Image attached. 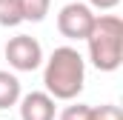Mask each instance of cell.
Here are the masks:
<instances>
[{"label": "cell", "mask_w": 123, "mask_h": 120, "mask_svg": "<svg viewBox=\"0 0 123 120\" xmlns=\"http://www.w3.org/2000/svg\"><path fill=\"white\" fill-rule=\"evenodd\" d=\"M86 46L97 72H117L123 63V20L117 14H97Z\"/></svg>", "instance_id": "2"}, {"label": "cell", "mask_w": 123, "mask_h": 120, "mask_svg": "<svg viewBox=\"0 0 123 120\" xmlns=\"http://www.w3.org/2000/svg\"><path fill=\"white\" fill-rule=\"evenodd\" d=\"M20 97H23V91H20V80H17V74L0 69V112L17 106Z\"/></svg>", "instance_id": "6"}, {"label": "cell", "mask_w": 123, "mask_h": 120, "mask_svg": "<svg viewBox=\"0 0 123 120\" xmlns=\"http://www.w3.org/2000/svg\"><path fill=\"white\" fill-rule=\"evenodd\" d=\"M17 3H20L23 20H29V23L46 20V14H49V9H52V0H17Z\"/></svg>", "instance_id": "7"}, {"label": "cell", "mask_w": 123, "mask_h": 120, "mask_svg": "<svg viewBox=\"0 0 123 120\" xmlns=\"http://www.w3.org/2000/svg\"><path fill=\"white\" fill-rule=\"evenodd\" d=\"M43 86L52 100H74L86 86V60L74 46H57L43 60Z\"/></svg>", "instance_id": "1"}, {"label": "cell", "mask_w": 123, "mask_h": 120, "mask_svg": "<svg viewBox=\"0 0 123 120\" xmlns=\"http://www.w3.org/2000/svg\"><path fill=\"white\" fill-rule=\"evenodd\" d=\"M20 120H55L57 117V106L46 91H29L17 100Z\"/></svg>", "instance_id": "5"}, {"label": "cell", "mask_w": 123, "mask_h": 120, "mask_svg": "<svg viewBox=\"0 0 123 120\" xmlns=\"http://www.w3.org/2000/svg\"><path fill=\"white\" fill-rule=\"evenodd\" d=\"M94 14L92 9L80 0H72L66 3L60 12H57V31H60L66 40H86L89 31L94 26Z\"/></svg>", "instance_id": "3"}, {"label": "cell", "mask_w": 123, "mask_h": 120, "mask_svg": "<svg viewBox=\"0 0 123 120\" xmlns=\"http://www.w3.org/2000/svg\"><path fill=\"white\" fill-rule=\"evenodd\" d=\"M117 3H120V0H86V6H89L92 12H112Z\"/></svg>", "instance_id": "11"}, {"label": "cell", "mask_w": 123, "mask_h": 120, "mask_svg": "<svg viewBox=\"0 0 123 120\" xmlns=\"http://www.w3.org/2000/svg\"><path fill=\"white\" fill-rule=\"evenodd\" d=\"M89 117H92V106L86 103H72L57 114V120H89Z\"/></svg>", "instance_id": "9"}, {"label": "cell", "mask_w": 123, "mask_h": 120, "mask_svg": "<svg viewBox=\"0 0 123 120\" xmlns=\"http://www.w3.org/2000/svg\"><path fill=\"white\" fill-rule=\"evenodd\" d=\"M23 23V14H20V3L17 0H0V26L6 29H14Z\"/></svg>", "instance_id": "8"}, {"label": "cell", "mask_w": 123, "mask_h": 120, "mask_svg": "<svg viewBox=\"0 0 123 120\" xmlns=\"http://www.w3.org/2000/svg\"><path fill=\"white\" fill-rule=\"evenodd\" d=\"M89 120H123V112L115 103H103V106H92V117Z\"/></svg>", "instance_id": "10"}, {"label": "cell", "mask_w": 123, "mask_h": 120, "mask_svg": "<svg viewBox=\"0 0 123 120\" xmlns=\"http://www.w3.org/2000/svg\"><path fill=\"white\" fill-rule=\"evenodd\" d=\"M6 60L14 72H34L43 66V46L31 34H14L6 43Z\"/></svg>", "instance_id": "4"}]
</instances>
